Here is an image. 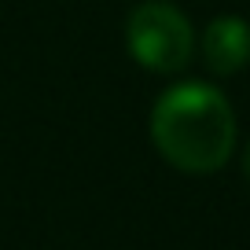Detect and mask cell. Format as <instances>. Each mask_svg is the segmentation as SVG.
Segmentation results:
<instances>
[{
	"label": "cell",
	"instance_id": "6da1fadb",
	"mask_svg": "<svg viewBox=\"0 0 250 250\" xmlns=\"http://www.w3.org/2000/svg\"><path fill=\"white\" fill-rule=\"evenodd\" d=\"M151 140L180 173H217L235 147V114L213 85L184 81L158 96Z\"/></svg>",
	"mask_w": 250,
	"mask_h": 250
},
{
	"label": "cell",
	"instance_id": "7a4b0ae2",
	"mask_svg": "<svg viewBox=\"0 0 250 250\" xmlns=\"http://www.w3.org/2000/svg\"><path fill=\"white\" fill-rule=\"evenodd\" d=\"M125 44H129V55L147 70L180 74L191 62L195 33H191L180 8H173L166 0H147V4L133 8V15H129Z\"/></svg>",
	"mask_w": 250,
	"mask_h": 250
},
{
	"label": "cell",
	"instance_id": "3957f363",
	"mask_svg": "<svg viewBox=\"0 0 250 250\" xmlns=\"http://www.w3.org/2000/svg\"><path fill=\"white\" fill-rule=\"evenodd\" d=\"M203 62L217 78H232L250 62V26L239 15H217L203 30Z\"/></svg>",
	"mask_w": 250,
	"mask_h": 250
},
{
	"label": "cell",
	"instance_id": "277c9868",
	"mask_svg": "<svg viewBox=\"0 0 250 250\" xmlns=\"http://www.w3.org/2000/svg\"><path fill=\"white\" fill-rule=\"evenodd\" d=\"M243 173H247V180H250V144H247V151H243Z\"/></svg>",
	"mask_w": 250,
	"mask_h": 250
}]
</instances>
